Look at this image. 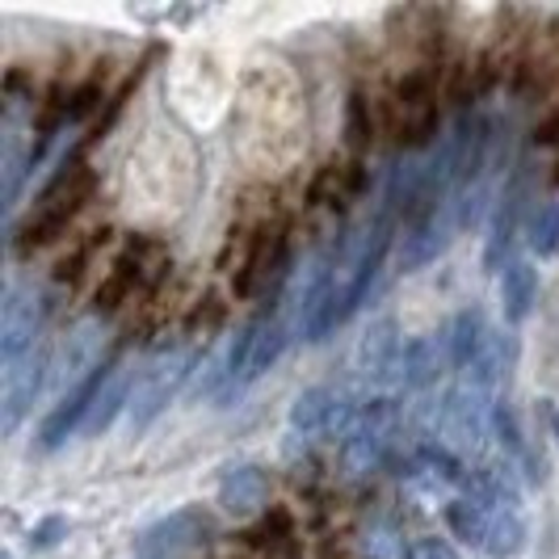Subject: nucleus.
<instances>
[{
	"label": "nucleus",
	"instance_id": "1",
	"mask_svg": "<svg viewBox=\"0 0 559 559\" xmlns=\"http://www.w3.org/2000/svg\"><path fill=\"white\" fill-rule=\"evenodd\" d=\"M392 227L395 219L388 211H379L374 219L349 236H336V261H333V295H329V308L320 316L311 341H324V336L341 329L354 311L362 308V299L370 295V282L379 278V265L392 249Z\"/></svg>",
	"mask_w": 559,
	"mask_h": 559
},
{
	"label": "nucleus",
	"instance_id": "2",
	"mask_svg": "<svg viewBox=\"0 0 559 559\" xmlns=\"http://www.w3.org/2000/svg\"><path fill=\"white\" fill-rule=\"evenodd\" d=\"M93 190H97V173L84 160H63V168L43 186L38 202L29 206L26 219L9 231V249L17 252V257H26V252L51 245L56 236H63V227L88 206Z\"/></svg>",
	"mask_w": 559,
	"mask_h": 559
},
{
	"label": "nucleus",
	"instance_id": "3",
	"mask_svg": "<svg viewBox=\"0 0 559 559\" xmlns=\"http://www.w3.org/2000/svg\"><path fill=\"white\" fill-rule=\"evenodd\" d=\"M286 341H290V324L282 320L278 311H261L257 320H249L236 333L231 349L219 358V392H215V400L231 404L240 392H249L252 383L282 358Z\"/></svg>",
	"mask_w": 559,
	"mask_h": 559
},
{
	"label": "nucleus",
	"instance_id": "4",
	"mask_svg": "<svg viewBox=\"0 0 559 559\" xmlns=\"http://www.w3.org/2000/svg\"><path fill=\"white\" fill-rule=\"evenodd\" d=\"M173 270V257L160 240L152 236H131L122 252L110 261V270L102 274L97 290H93V316H114L127 308L135 295H152Z\"/></svg>",
	"mask_w": 559,
	"mask_h": 559
},
{
	"label": "nucleus",
	"instance_id": "5",
	"mask_svg": "<svg viewBox=\"0 0 559 559\" xmlns=\"http://www.w3.org/2000/svg\"><path fill=\"white\" fill-rule=\"evenodd\" d=\"M388 127L400 140V147H408V152L429 147L438 140L442 110H438V72L429 63L400 76V84L392 88V102H388Z\"/></svg>",
	"mask_w": 559,
	"mask_h": 559
},
{
	"label": "nucleus",
	"instance_id": "6",
	"mask_svg": "<svg viewBox=\"0 0 559 559\" xmlns=\"http://www.w3.org/2000/svg\"><path fill=\"white\" fill-rule=\"evenodd\" d=\"M240 240H245V252H240L236 278H231L236 299H252L270 286H282L290 274V227H286V219H261V224L245 227Z\"/></svg>",
	"mask_w": 559,
	"mask_h": 559
},
{
	"label": "nucleus",
	"instance_id": "7",
	"mask_svg": "<svg viewBox=\"0 0 559 559\" xmlns=\"http://www.w3.org/2000/svg\"><path fill=\"white\" fill-rule=\"evenodd\" d=\"M194 345H173V349H160V354H152L143 362V370L135 374V388H131V404H127V425L135 433H143L173 404V395L181 392V383L194 370Z\"/></svg>",
	"mask_w": 559,
	"mask_h": 559
},
{
	"label": "nucleus",
	"instance_id": "8",
	"mask_svg": "<svg viewBox=\"0 0 559 559\" xmlns=\"http://www.w3.org/2000/svg\"><path fill=\"white\" fill-rule=\"evenodd\" d=\"M366 404L354 400L349 388H336V383H320V388H308L290 404V429L299 438H349V429L358 425Z\"/></svg>",
	"mask_w": 559,
	"mask_h": 559
},
{
	"label": "nucleus",
	"instance_id": "9",
	"mask_svg": "<svg viewBox=\"0 0 559 559\" xmlns=\"http://www.w3.org/2000/svg\"><path fill=\"white\" fill-rule=\"evenodd\" d=\"M51 299L43 286L34 282H17L4 290V308H0V366L17 362L38 349V336L47 324Z\"/></svg>",
	"mask_w": 559,
	"mask_h": 559
},
{
	"label": "nucleus",
	"instance_id": "10",
	"mask_svg": "<svg viewBox=\"0 0 559 559\" xmlns=\"http://www.w3.org/2000/svg\"><path fill=\"white\" fill-rule=\"evenodd\" d=\"M395 433H400V404L392 400H370L362 408L358 425L349 429V438L341 442V463L349 476H370L383 467V459L392 454Z\"/></svg>",
	"mask_w": 559,
	"mask_h": 559
},
{
	"label": "nucleus",
	"instance_id": "11",
	"mask_svg": "<svg viewBox=\"0 0 559 559\" xmlns=\"http://www.w3.org/2000/svg\"><path fill=\"white\" fill-rule=\"evenodd\" d=\"M47 370H51V358L43 349L0 366V433H13L22 425V417L34 408V395L47 383Z\"/></svg>",
	"mask_w": 559,
	"mask_h": 559
},
{
	"label": "nucleus",
	"instance_id": "12",
	"mask_svg": "<svg viewBox=\"0 0 559 559\" xmlns=\"http://www.w3.org/2000/svg\"><path fill=\"white\" fill-rule=\"evenodd\" d=\"M463 227L459 219V202L450 198V202H438V206H429L420 219L408 224L404 231V245H400V270H420V265H429V261H438V252L450 245V236Z\"/></svg>",
	"mask_w": 559,
	"mask_h": 559
},
{
	"label": "nucleus",
	"instance_id": "13",
	"mask_svg": "<svg viewBox=\"0 0 559 559\" xmlns=\"http://www.w3.org/2000/svg\"><path fill=\"white\" fill-rule=\"evenodd\" d=\"M106 374H110V362H102L84 383H76L72 392L59 395V404L47 413L43 420V429H38V447L43 450H56L63 447L76 429H84V420H88V408H93V400L102 392V383H106Z\"/></svg>",
	"mask_w": 559,
	"mask_h": 559
},
{
	"label": "nucleus",
	"instance_id": "14",
	"mask_svg": "<svg viewBox=\"0 0 559 559\" xmlns=\"http://www.w3.org/2000/svg\"><path fill=\"white\" fill-rule=\"evenodd\" d=\"M215 538V518L202 513V509H177L168 513L165 522L147 526L140 534V547L152 559L173 556V551H194V547H206Z\"/></svg>",
	"mask_w": 559,
	"mask_h": 559
},
{
	"label": "nucleus",
	"instance_id": "15",
	"mask_svg": "<svg viewBox=\"0 0 559 559\" xmlns=\"http://www.w3.org/2000/svg\"><path fill=\"white\" fill-rule=\"evenodd\" d=\"M526 173L518 168L509 181H504V190L497 194L492 202V227H488V249H484V265L488 270H504V257L513 249V236H518V227H522V215H526Z\"/></svg>",
	"mask_w": 559,
	"mask_h": 559
},
{
	"label": "nucleus",
	"instance_id": "16",
	"mask_svg": "<svg viewBox=\"0 0 559 559\" xmlns=\"http://www.w3.org/2000/svg\"><path fill=\"white\" fill-rule=\"evenodd\" d=\"M370 186V173L358 160H329L311 173L308 181V206L320 211H345L349 202H358Z\"/></svg>",
	"mask_w": 559,
	"mask_h": 559
},
{
	"label": "nucleus",
	"instance_id": "17",
	"mask_svg": "<svg viewBox=\"0 0 559 559\" xmlns=\"http://www.w3.org/2000/svg\"><path fill=\"white\" fill-rule=\"evenodd\" d=\"M400 358H404V341H400L395 320H379L358 345V370L374 383H395Z\"/></svg>",
	"mask_w": 559,
	"mask_h": 559
},
{
	"label": "nucleus",
	"instance_id": "18",
	"mask_svg": "<svg viewBox=\"0 0 559 559\" xmlns=\"http://www.w3.org/2000/svg\"><path fill=\"white\" fill-rule=\"evenodd\" d=\"M265 501H270V476L261 467H252V463L227 467L219 479V504L231 518H252L265 509Z\"/></svg>",
	"mask_w": 559,
	"mask_h": 559
},
{
	"label": "nucleus",
	"instance_id": "19",
	"mask_svg": "<svg viewBox=\"0 0 559 559\" xmlns=\"http://www.w3.org/2000/svg\"><path fill=\"white\" fill-rule=\"evenodd\" d=\"M442 366H450L447 336H417V341H408V345H404V358H400V374H395V383L420 392V388L438 383Z\"/></svg>",
	"mask_w": 559,
	"mask_h": 559
},
{
	"label": "nucleus",
	"instance_id": "20",
	"mask_svg": "<svg viewBox=\"0 0 559 559\" xmlns=\"http://www.w3.org/2000/svg\"><path fill=\"white\" fill-rule=\"evenodd\" d=\"M467 497L488 509H501V513H522V492H518V479L509 472V463H479L476 472H467Z\"/></svg>",
	"mask_w": 559,
	"mask_h": 559
},
{
	"label": "nucleus",
	"instance_id": "21",
	"mask_svg": "<svg viewBox=\"0 0 559 559\" xmlns=\"http://www.w3.org/2000/svg\"><path fill=\"white\" fill-rule=\"evenodd\" d=\"M252 551L261 559H304V547H299V534H295V522L286 509H270L261 518V526H252L245 534Z\"/></svg>",
	"mask_w": 559,
	"mask_h": 559
},
{
	"label": "nucleus",
	"instance_id": "22",
	"mask_svg": "<svg viewBox=\"0 0 559 559\" xmlns=\"http://www.w3.org/2000/svg\"><path fill=\"white\" fill-rule=\"evenodd\" d=\"M442 336H447L450 366L467 370V366L484 354V345H488V336H492V333H488V324H484V316H479V311H459Z\"/></svg>",
	"mask_w": 559,
	"mask_h": 559
},
{
	"label": "nucleus",
	"instance_id": "23",
	"mask_svg": "<svg viewBox=\"0 0 559 559\" xmlns=\"http://www.w3.org/2000/svg\"><path fill=\"white\" fill-rule=\"evenodd\" d=\"M534 299H538V274H534L526 261H509L501 270V308H504V320L509 324H518V320H526L534 308Z\"/></svg>",
	"mask_w": 559,
	"mask_h": 559
},
{
	"label": "nucleus",
	"instance_id": "24",
	"mask_svg": "<svg viewBox=\"0 0 559 559\" xmlns=\"http://www.w3.org/2000/svg\"><path fill=\"white\" fill-rule=\"evenodd\" d=\"M447 526L454 531V538L472 543V547H488V531H492V509L488 504L472 501V497H459L447 504Z\"/></svg>",
	"mask_w": 559,
	"mask_h": 559
},
{
	"label": "nucleus",
	"instance_id": "25",
	"mask_svg": "<svg viewBox=\"0 0 559 559\" xmlns=\"http://www.w3.org/2000/svg\"><path fill=\"white\" fill-rule=\"evenodd\" d=\"M531 249L538 257H551L559 249V202H543L531 219Z\"/></svg>",
	"mask_w": 559,
	"mask_h": 559
},
{
	"label": "nucleus",
	"instance_id": "26",
	"mask_svg": "<svg viewBox=\"0 0 559 559\" xmlns=\"http://www.w3.org/2000/svg\"><path fill=\"white\" fill-rule=\"evenodd\" d=\"M224 320H227V304H224V299H219V295H202L194 308H190V316H186V333L194 336V341H198V336L206 341V336L215 333Z\"/></svg>",
	"mask_w": 559,
	"mask_h": 559
},
{
	"label": "nucleus",
	"instance_id": "27",
	"mask_svg": "<svg viewBox=\"0 0 559 559\" xmlns=\"http://www.w3.org/2000/svg\"><path fill=\"white\" fill-rule=\"evenodd\" d=\"M102 240H106V231H93L84 245H76L72 252H63L59 257V265H56V282H81L84 278V270H88V261H93V252L102 249Z\"/></svg>",
	"mask_w": 559,
	"mask_h": 559
},
{
	"label": "nucleus",
	"instance_id": "28",
	"mask_svg": "<svg viewBox=\"0 0 559 559\" xmlns=\"http://www.w3.org/2000/svg\"><path fill=\"white\" fill-rule=\"evenodd\" d=\"M345 135H349L354 147H366V143L374 140V114H370V102H366L362 93H354L349 106H345Z\"/></svg>",
	"mask_w": 559,
	"mask_h": 559
},
{
	"label": "nucleus",
	"instance_id": "29",
	"mask_svg": "<svg viewBox=\"0 0 559 559\" xmlns=\"http://www.w3.org/2000/svg\"><path fill=\"white\" fill-rule=\"evenodd\" d=\"M408 559H459L447 538H417L408 547Z\"/></svg>",
	"mask_w": 559,
	"mask_h": 559
},
{
	"label": "nucleus",
	"instance_id": "30",
	"mask_svg": "<svg viewBox=\"0 0 559 559\" xmlns=\"http://www.w3.org/2000/svg\"><path fill=\"white\" fill-rule=\"evenodd\" d=\"M63 531V522H59V518H51V522H47V526H43V531L34 534V543H38V547H51V543H56V538H51V534H59Z\"/></svg>",
	"mask_w": 559,
	"mask_h": 559
},
{
	"label": "nucleus",
	"instance_id": "31",
	"mask_svg": "<svg viewBox=\"0 0 559 559\" xmlns=\"http://www.w3.org/2000/svg\"><path fill=\"white\" fill-rule=\"evenodd\" d=\"M547 420H551V433H556V442H559V408L556 404H547Z\"/></svg>",
	"mask_w": 559,
	"mask_h": 559
},
{
	"label": "nucleus",
	"instance_id": "32",
	"mask_svg": "<svg viewBox=\"0 0 559 559\" xmlns=\"http://www.w3.org/2000/svg\"><path fill=\"white\" fill-rule=\"evenodd\" d=\"M143 559H152V556H143Z\"/></svg>",
	"mask_w": 559,
	"mask_h": 559
}]
</instances>
